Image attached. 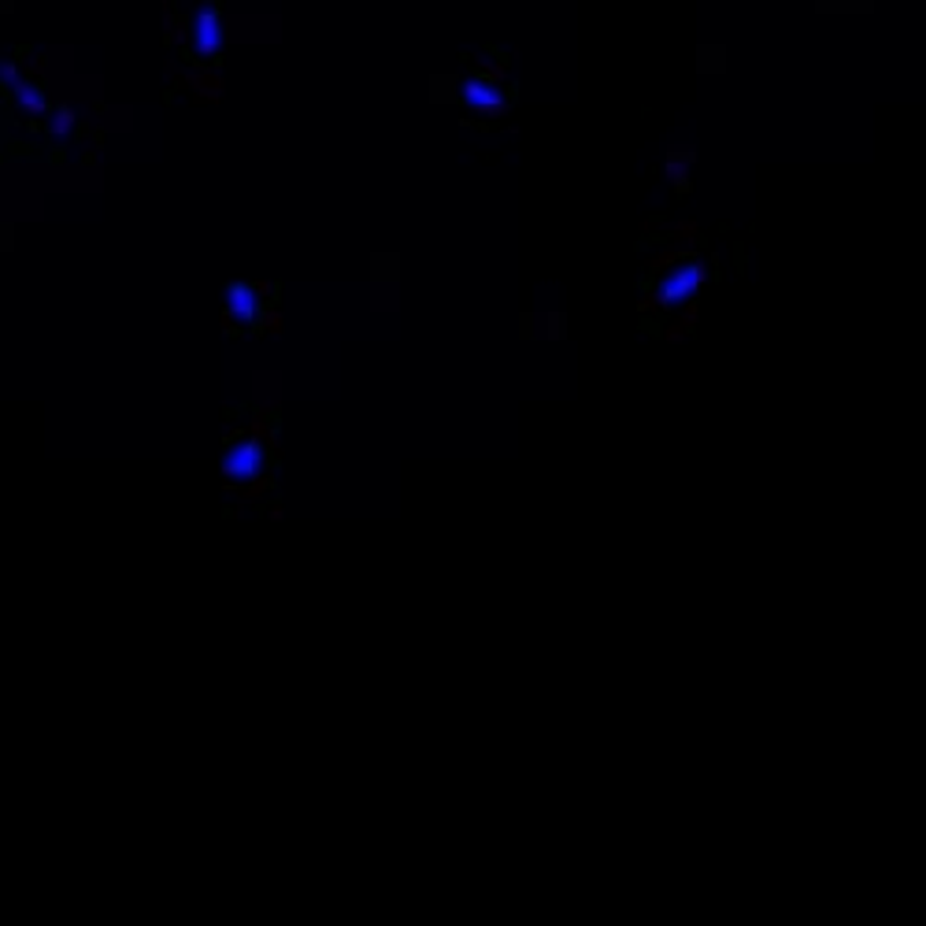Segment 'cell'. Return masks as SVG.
I'll return each instance as SVG.
<instances>
[{"instance_id": "cell-7", "label": "cell", "mask_w": 926, "mask_h": 926, "mask_svg": "<svg viewBox=\"0 0 926 926\" xmlns=\"http://www.w3.org/2000/svg\"><path fill=\"white\" fill-rule=\"evenodd\" d=\"M70 127H75V111H70V108H59L56 116H53V123H48V130H53L56 138L70 134Z\"/></svg>"}, {"instance_id": "cell-1", "label": "cell", "mask_w": 926, "mask_h": 926, "mask_svg": "<svg viewBox=\"0 0 926 926\" xmlns=\"http://www.w3.org/2000/svg\"><path fill=\"white\" fill-rule=\"evenodd\" d=\"M263 464H268V449H263L260 437H238V442L227 445V453H222V478L238 490V486H252L263 471Z\"/></svg>"}, {"instance_id": "cell-3", "label": "cell", "mask_w": 926, "mask_h": 926, "mask_svg": "<svg viewBox=\"0 0 926 926\" xmlns=\"http://www.w3.org/2000/svg\"><path fill=\"white\" fill-rule=\"evenodd\" d=\"M460 97H464L475 111H482V116H501V111H504V94H501V89H497L486 75L467 78L464 89H460Z\"/></svg>"}, {"instance_id": "cell-6", "label": "cell", "mask_w": 926, "mask_h": 926, "mask_svg": "<svg viewBox=\"0 0 926 926\" xmlns=\"http://www.w3.org/2000/svg\"><path fill=\"white\" fill-rule=\"evenodd\" d=\"M12 94H15L19 108H23L26 116H45V111H48V97H45V89H37L34 83H26V78L12 89Z\"/></svg>"}, {"instance_id": "cell-5", "label": "cell", "mask_w": 926, "mask_h": 926, "mask_svg": "<svg viewBox=\"0 0 926 926\" xmlns=\"http://www.w3.org/2000/svg\"><path fill=\"white\" fill-rule=\"evenodd\" d=\"M700 279H705V268L700 263H682L675 274H667L664 286H660V301L675 304V301H686L689 293L700 286Z\"/></svg>"}, {"instance_id": "cell-2", "label": "cell", "mask_w": 926, "mask_h": 926, "mask_svg": "<svg viewBox=\"0 0 926 926\" xmlns=\"http://www.w3.org/2000/svg\"><path fill=\"white\" fill-rule=\"evenodd\" d=\"M189 42H193V53H197L200 59H216L222 53V19H219V12L200 8L189 23Z\"/></svg>"}, {"instance_id": "cell-4", "label": "cell", "mask_w": 926, "mask_h": 926, "mask_svg": "<svg viewBox=\"0 0 926 926\" xmlns=\"http://www.w3.org/2000/svg\"><path fill=\"white\" fill-rule=\"evenodd\" d=\"M260 315V293L246 286V282H233L227 290V319L238 323V327H249V323H257Z\"/></svg>"}]
</instances>
